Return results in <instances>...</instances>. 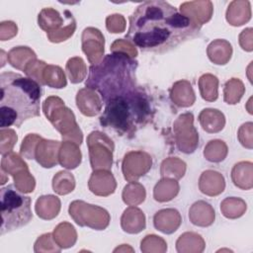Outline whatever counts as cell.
I'll list each match as a JSON object with an SVG mask.
<instances>
[{"mask_svg": "<svg viewBox=\"0 0 253 253\" xmlns=\"http://www.w3.org/2000/svg\"><path fill=\"white\" fill-rule=\"evenodd\" d=\"M138 62L126 53L114 51L98 64L89 67L86 87L100 93L104 104L110 99L126 94L138 86L135 70Z\"/></svg>", "mask_w": 253, "mask_h": 253, "instance_id": "3957f363", "label": "cell"}, {"mask_svg": "<svg viewBox=\"0 0 253 253\" xmlns=\"http://www.w3.org/2000/svg\"><path fill=\"white\" fill-rule=\"evenodd\" d=\"M31 204V198L21 193L14 185H8L0 190V235L19 229L32 220Z\"/></svg>", "mask_w": 253, "mask_h": 253, "instance_id": "5b68a950", "label": "cell"}, {"mask_svg": "<svg viewBox=\"0 0 253 253\" xmlns=\"http://www.w3.org/2000/svg\"><path fill=\"white\" fill-rule=\"evenodd\" d=\"M152 116L153 109L147 94L142 89L136 88L106 102L99 122L102 126L111 127L120 135L132 136L150 121Z\"/></svg>", "mask_w": 253, "mask_h": 253, "instance_id": "277c9868", "label": "cell"}, {"mask_svg": "<svg viewBox=\"0 0 253 253\" xmlns=\"http://www.w3.org/2000/svg\"><path fill=\"white\" fill-rule=\"evenodd\" d=\"M128 24L125 36L127 42L141 51L155 53L172 50L198 37L202 30V23L162 0L140 3Z\"/></svg>", "mask_w": 253, "mask_h": 253, "instance_id": "6da1fadb", "label": "cell"}, {"mask_svg": "<svg viewBox=\"0 0 253 253\" xmlns=\"http://www.w3.org/2000/svg\"><path fill=\"white\" fill-rule=\"evenodd\" d=\"M0 90L1 129L20 127L27 120L40 116L42 89L37 80L11 71L2 72Z\"/></svg>", "mask_w": 253, "mask_h": 253, "instance_id": "7a4b0ae2", "label": "cell"}]
</instances>
